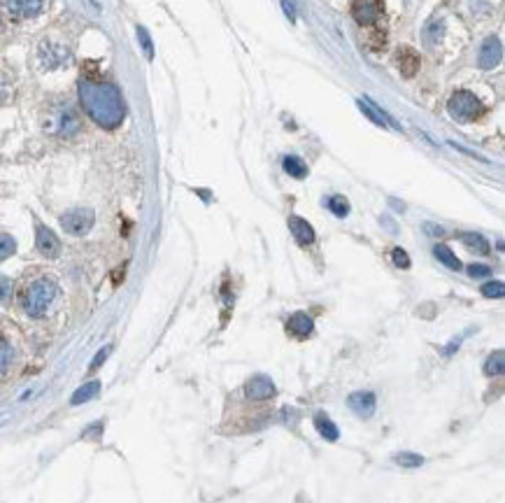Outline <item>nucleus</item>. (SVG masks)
Segmentation results:
<instances>
[{"instance_id":"obj_1","label":"nucleus","mask_w":505,"mask_h":503,"mask_svg":"<svg viewBox=\"0 0 505 503\" xmlns=\"http://www.w3.org/2000/svg\"><path fill=\"white\" fill-rule=\"evenodd\" d=\"M80 103L84 112L101 128H117L126 117L124 98L119 96L117 87L107 82L82 80L80 82Z\"/></svg>"},{"instance_id":"obj_2","label":"nucleus","mask_w":505,"mask_h":503,"mask_svg":"<svg viewBox=\"0 0 505 503\" xmlns=\"http://www.w3.org/2000/svg\"><path fill=\"white\" fill-rule=\"evenodd\" d=\"M58 296V285L51 278H37L24 289L21 306L28 317H44Z\"/></svg>"},{"instance_id":"obj_3","label":"nucleus","mask_w":505,"mask_h":503,"mask_svg":"<svg viewBox=\"0 0 505 503\" xmlns=\"http://www.w3.org/2000/svg\"><path fill=\"white\" fill-rule=\"evenodd\" d=\"M80 114L73 105L68 103H56L51 105L47 117H44V131L58 138H73L75 133H80Z\"/></svg>"},{"instance_id":"obj_4","label":"nucleus","mask_w":505,"mask_h":503,"mask_svg":"<svg viewBox=\"0 0 505 503\" xmlns=\"http://www.w3.org/2000/svg\"><path fill=\"white\" fill-rule=\"evenodd\" d=\"M447 110L456 121H475L478 117L485 114V105L480 103V98L470 91H454L447 101Z\"/></svg>"},{"instance_id":"obj_5","label":"nucleus","mask_w":505,"mask_h":503,"mask_svg":"<svg viewBox=\"0 0 505 503\" xmlns=\"http://www.w3.org/2000/svg\"><path fill=\"white\" fill-rule=\"evenodd\" d=\"M94 210L89 208H75V210H68L66 215H61V226H63L66 233L70 235H84L91 231V226H94Z\"/></svg>"},{"instance_id":"obj_6","label":"nucleus","mask_w":505,"mask_h":503,"mask_svg":"<svg viewBox=\"0 0 505 503\" xmlns=\"http://www.w3.org/2000/svg\"><path fill=\"white\" fill-rule=\"evenodd\" d=\"M382 0H351V17L356 19V24L370 26L382 17Z\"/></svg>"},{"instance_id":"obj_7","label":"nucleus","mask_w":505,"mask_h":503,"mask_svg":"<svg viewBox=\"0 0 505 503\" xmlns=\"http://www.w3.org/2000/svg\"><path fill=\"white\" fill-rule=\"evenodd\" d=\"M37 56H40L42 68H47V70H56V68L68 63V58H70V51H68L66 47H61V44H56V42H42L40 51H37Z\"/></svg>"},{"instance_id":"obj_8","label":"nucleus","mask_w":505,"mask_h":503,"mask_svg":"<svg viewBox=\"0 0 505 503\" xmlns=\"http://www.w3.org/2000/svg\"><path fill=\"white\" fill-rule=\"evenodd\" d=\"M501 58H503V44L501 40L496 35H489L485 42H482V47H480V56H478V63L482 70H492V68H496L501 63Z\"/></svg>"},{"instance_id":"obj_9","label":"nucleus","mask_w":505,"mask_h":503,"mask_svg":"<svg viewBox=\"0 0 505 503\" xmlns=\"http://www.w3.org/2000/svg\"><path fill=\"white\" fill-rule=\"evenodd\" d=\"M35 245H37V252L47 259L58 256V252H61V242L56 238V233L44 224H37V228H35Z\"/></svg>"},{"instance_id":"obj_10","label":"nucleus","mask_w":505,"mask_h":503,"mask_svg":"<svg viewBox=\"0 0 505 503\" xmlns=\"http://www.w3.org/2000/svg\"><path fill=\"white\" fill-rule=\"evenodd\" d=\"M275 383L268 375H254L244 387V394L249 396L251 401H266V399H273L275 396Z\"/></svg>"},{"instance_id":"obj_11","label":"nucleus","mask_w":505,"mask_h":503,"mask_svg":"<svg viewBox=\"0 0 505 503\" xmlns=\"http://www.w3.org/2000/svg\"><path fill=\"white\" fill-rule=\"evenodd\" d=\"M356 105H359V110H361L366 117L373 121V124L385 126V128H401V126H396V121L389 117L387 112H382V108H378L375 103H370L368 98H359Z\"/></svg>"},{"instance_id":"obj_12","label":"nucleus","mask_w":505,"mask_h":503,"mask_svg":"<svg viewBox=\"0 0 505 503\" xmlns=\"http://www.w3.org/2000/svg\"><path fill=\"white\" fill-rule=\"evenodd\" d=\"M347 406L354 410L359 417H370L375 413V406H378V399H375L373 392H354L349 396Z\"/></svg>"},{"instance_id":"obj_13","label":"nucleus","mask_w":505,"mask_h":503,"mask_svg":"<svg viewBox=\"0 0 505 503\" xmlns=\"http://www.w3.org/2000/svg\"><path fill=\"white\" fill-rule=\"evenodd\" d=\"M287 331L294 335V338H308V335L315 331V322L308 312H296V315L289 317L287 322Z\"/></svg>"},{"instance_id":"obj_14","label":"nucleus","mask_w":505,"mask_h":503,"mask_svg":"<svg viewBox=\"0 0 505 503\" xmlns=\"http://www.w3.org/2000/svg\"><path fill=\"white\" fill-rule=\"evenodd\" d=\"M289 228H292V233H294V238L298 245H303V247H308L315 242V228H312L305 219L301 217H289Z\"/></svg>"},{"instance_id":"obj_15","label":"nucleus","mask_w":505,"mask_h":503,"mask_svg":"<svg viewBox=\"0 0 505 503\" xmlns=\"http://www.w3.org/2000/svg\"><path fill=\"white\" fill-rule=\"evenodd\" d=\"M5 5L14 17H21V19L35 17V14H40L42 10V0H5Z\"/></svg>"},{"instance_id":"obj_16","label":"nucleus","mask_w":505,"mask_h":503,"mask_svg":"<svg viewBox=\"0 0 505 503\" xmlns=\"http://www.w3.org/2000/svg\"><path fill=\"white\" fill-rule=\"evenodd\" d=\"M315 429L321 433V438H326V440H338L340 438L338 426L331 422V417H328L326 413H321V410L315 415Z\"/></svg>"},{"instance_id":"obj_17","label":"nucleus","mask_w":505,"mask_h":503,"mask_svg":"<svg viewBox=\"0 0 505 503\" xmlns=\"http://www.w3.org/2000/svg\"><path fill=\"white\" fill-rule=\"evenodd\" d=\"M399 66H401V70L405 77H412L417 70H419V56H417V51L415 49H410V47H403L399 51Z\"/></svg>"},{"instance_id":"obj_18","label":"nucleus","mask_w":505,"mask_h":503,"mask_svg":"<svg viewBox=\"0 0 505 503\" xmlns=\"http://www.w3.org/2000/svg\"><path fill=\"white\" fill-rule=\"evenodd\" d=\"M98 392H101V383H98V380H91V383L82 385L80 390L73 394L70 403H73V406H82V403H87V401H91V399H96Z\"/></svg>"},{"instance_id":"obj_19","label":"nucleus","mask_w":505,"mask_h":503,"mask_svg":"<svg viewBox=\"0 0 505 503\" xmlns=\"http://www.w3.org/2000/svg\"><path fill=\"white\" fill-rule=\"evenodd\" d=\"M12 361H14V347L12 342L0 333V375H5V373L10 371Z\"/></svg>"},{"instance_id":"obj_20","label":"nucleus","mask_w":505,"mask_h":503,"mask_svg":"<svg viewBox=\"0 0 505 503\" xmlns=\"http://www.w3.org/2000/svg\"><path fill=\"white\" fill-rule=\"evenodd\" d=\"M433 254L438 256V261H440V263H445L449 271H461V261H459L456 254H454V252L449 249L447 245H435Z\"/></svg>"},{"instance_id":"obj_21","label":"nucleus","mask_w":505,"mask_h":503,"mask_svg":"<svg viewBox=\"0 0 505 503\" xmlns=\"http://www.w3.org/2000/svg\"><path fill=\"white\" fill-rule=\"evenodd\" d=\"M461 242L468 249L478 252V254H489V242L482 238L480 233H463L461 235Z\"/></svg>"},{"instance_id":"obj_22","label":"nucleus","mask_w":505,"mask_h":503,"mask_svg":"<svg viewBox=\"0 0 505 503\" xmlns=\"http://www.w3.org/2000/svg\"><path fill=\"white\" fill-rule=\"evenodd\" d=\"M503 368H505V354L499 349V352H494V354L487 359V364H485V375H489V378L503 375Z\"/></svg>"},{"instance_id":"obj_23","label":"nucleus","mask_w":505,"mask_h":503,"mask_svg":"<svg viewBox=\"0 0 505 503\" xmlns=\"http://www.w3.org/2000/svg\"><path fill=\"white\" fill-rule=\"evenodd\" d=\"M285 170L296 180H303L308 175V166H305L298 156H287L285 159Z\"/></svg>"},{"instance_id":"obj_24","label":"nucleus","mask_w":505,"mask_h":503,"mask_svg":"<svg viewBox=\"0 0 505 503\" xmlns=\"http://www.w3.org/2000/svg\"><path fill=\"white\" fill-rule=\"evenodd\" d=\"M394 461L403 468H419L424 464V457L417 452H401L394 457Z\"/></svg>"},{"instance_id":"obj_25","label":"nucleus","mask_w":505,"mask_h":503,"mask_svg":"<svg viewBox=\"0 0 505 503\" xmlns=\"http://www.w3.org/2000/svg\"><path fill=\"white\" fill-rule=\"evenodd\" d=\"M326 205L335 217H347L349 215V203H347L345 196H331L326 201Z\"/></svg>"},{"instance_id":"obj_26","label":"nucleus","mask_w":505,"mask_h":503,"mask_svg":"<svg viewBox=\"0 0 505 503\" xmlns=\"http://www.w3.org/2000/svg\"><path fill=\"white\" fill-rule=\"evenodd\" d=\"M14 252H17V242H14L12 235L7 233H0V261H5V259H10Z\"/></svg>"},{"instance_id":"obj_27","label":"nucleus","mask_w":505,"mask_h":503,"mask_svg":"<svg viewBox=\"0 0 505 503\" xmlns=\"http://www.w3.org/2000/svg\"><path fill=\"white\" fill-rule=\"evenodd\" d=\"M503 294H505V287H503V282H499V280L482 285V296H487V299H503Z\"/></svg>"},{"instance_id":"obj_28","label":"nucleus","mask_w":505,"mask_h":503,"mask_svg":"<svg viewBox=\"0 0 505 503\" xmlns=\"http://www.w3.org/2000/svg\"><path fill=\"white\" fill-rule=\"evenodd\" d=\"M137 40H140L142 49H144V54H147V58H154V42H151V37H149V33H147V28L137 26Z\"/></svg>"},{"instance_id":"obj_29","label":"nucleus","mask_w":505,"mask_h":503,"mask_svg":"<svg viewBox=\"0 0 505 503\" xmlns=\"http://www.w3.org/2000/svg\"><path fill=\"white\" fill-rule=\"evenodd\" d=\"M12 299V282L10 278H0V303H10Z\"/></svg>"},{"instance_id":"obj_30","label":"nucleus","mask_w":505,"mask_h":503,"mask_svg":"<svg viewBox=\"0 0 505 503\" xmlns=\"http://www.w3.org/2000/svg\"><path fill=\"white\" fill-rule=\"evenodd\" d=\"M110 352H112V345H105V347L101 349V352H98V354H96V359H94V361H91L89 371H91V373H94V371H98V368H101V366L105 364V359H107V354H110Z\"/></svg>"},{"instance_id":"obj_31","label":"nucleus","mask_w":505,"mask_h":503,"mask_svg":"<svg viewBox=\"0 0 505 503\" xmlns=\"http://www.w3.org/2000/svg\"><path fill=\"white\" fill-rule=\"evenodd\" d=\"M392 259H394V263L399 266V268H410V256L405 254L401 247H396V249L392 252Z\"/></svg>"},{"instance_id":"obj_32","label":"nucleus","mask_w":505,"mask_h":503,"mask_svg":"<svg viewBox=\"0 0 505 503\" xmlns=\"http://www.w3.org/2000/svg\"><path fill=\"white\" fill-rule=\"evenodd\" d=\"M468 275L470 278H487V275H492V268L485 263H473V266H468Z\"/></svg>"},{"instance_id":"obj_33","label":"nucleus","mask_w":505,"mask_h":503,"mask_svg":"<svg viewBox=\"0 0 505 503\" xmlns=\"http://www.w3.org/2000/svg\"><path fill=\"white\" fill-rule=\"evenodd\" d=\"M440 35H442V24H438V26H428V30H426V42L428 44H433L435 42V37H438L440 40Z\"/></svg>"},{"instance_id":"obj_34","label":"nucleus","mask_w":505,"mask_h":503,"mask_svg":"<svg viewBox=\"0 0 505 503\" xmlns=\"http://www.w3.org/2000/svg\"><path fill=\"white\" fill-rule=\"evenodd\" d=\"M282 7H285L287 17L294 21V19H296V14H294V5H292V3H287V0H282Z\"/></svg>"},{"instance_id":"obj_35","label":"nucleus","mask_w":505,"mask_h":503,"mask_svg":"<svg viewBox=\"0 0 505 503\" xmlns=\"http://www.w3.org/2000/svg\"><path fill=\"white\" fill-rule=\"evenodd\" d=\"M426 231H428V233H433V235H442V233H445L440 226H435V224H426Z\"/></svg>"}]
</instances>
